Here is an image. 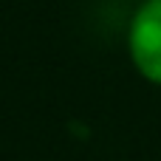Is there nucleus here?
<instances>
[{"label":"nucleus","mask_w":161,"mask_h":161,"mask_svg":"<svg viewBox=\"0 0 161 161\" xmlns=\"http://www.w3.org/2000/svg\"><path fill=\"white\" fill-rule=\"evenodd\" d=\"M130 59L139 74L161 85V0H144L127 31Z\"/></svg>","instance_id":"nucleus-1"}]
</instances>
